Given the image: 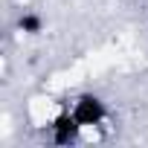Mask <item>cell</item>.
Here are the masks:
<instances>
[{"instance_id": "obj_3", "label": "cell", "mask_w": 148, "mask_h": 148, "mask_svg": "<svg viewBox=\"0 0 148 148\" xmlns=\"http://www.w3.org/2000/svg\"><path fill=\"white\" fill-rule=\"evenodd\" d=\"M21 29L23 32H41V18L38 15H23L21 18Z\"/></svg>"}, {"instance_id": "obj_1", "label": "cell", "mask_w": 148, "mask_h": 148, "mask_svg": "<svg viewBox=\"0 0 148 148\" xmlns=\"http://www.w3.org/2000/svg\"><path fill=\"white\" fill-rule=\"evenodd\" d=\"M73 116L79 119V125L82 128H93V125H99V122H105V116H108V108H105V102L99 99V96H93V93H82L76 102H73Z\"/></svg>"}, {"instance_id": "obj_2", "label": "cell", "mask_w": 148, "mask_h": 148, "mask_svg": "<svg viewBox=\"0 0 148 148\" xmlns=\"http://www.w3.org/2000/svg\"><path fill=\"white\" fill-rule=\"evenodd\" d=\"M82 131H84V128L79 125L76 116H73V110H64V113H58L55 122H52V142H55V145H73V142H79Z\"/></svg>"}]
</instances>
